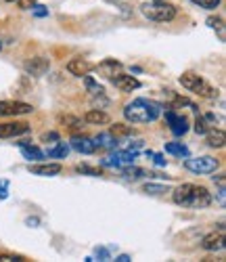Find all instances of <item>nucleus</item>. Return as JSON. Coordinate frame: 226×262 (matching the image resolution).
Instances as JSON below:
<instances>
[{"label":"nucleus","instance_id":"473e14b6","mask_svg":"<svg viewBox=\"0 0 226 262\" xmlns=\"http://www.w3.org/2000/svg\"><path fill=\"white\" fill-rule=\"evenodd\" d=\"M107 3H111V5H116V7L124 9V11H128V9H130V3H132V0H107Z\"/></svg>","mask_w":226,"mask_h":262},{"label":"nucleus","instance_id":"dca6fc26","mask_svg":"<svg viewBox=\"0 0 226 262\" xmlns=\"http://www.w3.org/2000/svg\"><path fill=\"white\" fill-rule=\"evenodd\" d=\"M17 145L21 147V154H24L26 160H44V151H40V149L34 147L32 143H28V141H19Z\"/></svg>","mask_w":226,"mask_h":262},{"label":"nucleus","instance_id":"a211bd4d","mask_svg":"<svg viewBox=\"0 0 226 262\" xmlns=\"http://www.w3.org/2000/svg\"><path fill=\"white\" fill-rule=\"evenodd\" d=\"M206 139H208V145L210 147H224V143H226V135H224V130L222 128H210L208 133H206Z\"/></svg>","mask_w":226,"mask_h":262},{"label":"nucleus","instance_id":"37998d69","mask_svg":"<svg viewBox=\"0 0 226 262\" xmlns=\"http://www.w3.org/2000/svg\"><path fill=\"white\" fill-rule=\"evenodd\" d=\"M0 185H3V181H0Z\"/></svg>","mask_w":226,"mask_h":262},{"label":"nucleus","instance_id":"39448f33","mask_svg":"<svg viewBox=\"0 0 226 262\" xmlns=\"http://www.w3.org/2000/svg\"><path fill=\"white\" fill-rule=\"evenodd\" d=\"M185 168L193 174H214L218 170V160L212 156H201V158H187Z\"/></svg>","mask_w":226,"mask_h":262},{"label":"nucleus","instance_id":"4be33fe9","mask_svg":"<svg viewBox=\"0 0 226 262\" xmlns=\"http://www.w3.org/2000/svg\"><path fill=\"white\" fill-rule=\"evenodd\" d=\"M143 177H149V174H147L143 168H134L132 164L124 168V179H126V181H139V179H143Z\"/></svg>","mask_w":226,"mask_h":262},{"label":"nucleus","instance_id":"6e6552de","mask_svg":"<svg viewBox=\"0 0 226 262\" xmlns=\"http://www.w3.org/2000/svg\"><path fill=\"white\" fill-rule=\"evenodd\" d=\"M134 160H137V151H116L111 158L103 160V166H113V168H126L130 164H134Z\"/></svg>","mask_w":226,"mask_h":262},{"label":"nucleus","instance_id":"b1692460","mask_svg":"<svg viewBox=\"0 0 226 262\" xmlns=\"http://www.w3.org/2000/svg\"><path fill=\"white\" fill-rule=\"evenodd\" d=\"M67 154H70V147H67L65 143H59V145H55L47 151L49 158H67Z\"/></svg>","mask_w":226,"mask_h":262},{"label":"nucleus","instance_id":"ddd939ff","mask_svg":"<svg viewBox=\"0 0 226 262\" xmlns=\"http://www.w3.org/2000/svg\"><path fill=\"white\" fill-rule=\"evenodd\" d=\"M72 147L78 151V154H84V156H90L97 151V145L90 137H84V135H74L72 137Z\"/></svg>","mask_w":226,"mask_h":262},{"label":"nucleus","instance_id":"c85d7f7f","mask_svg":"<svg viewBox=\"0 0 226 262\" xmlns=\"http://www.w3.org/2000/svg\"><path fill=\"white\" fill-rule=\"evenodd\" d=\"M191 3H195L201 9H216L222 3V0H191Z\"/></svg>","mask_w":226,"mask_h":262},{"label":"nucleus","instance_id":"f8f14e48","mask_svg":"<svg viewBox=\"0 0 226 262\" xmlns=\"http://www.w3.org/2000/svg\"><path fill=\"white\" fill-rule=\"evenodd\" d=\"M26 72L30 74V76H34V78H40V76H44L49 70H51V61L47 59V57H34V59H30V61H26Z\"/></svg>","mask_w":226,"mask_h":262},{"label":"nucleus","instance_id":"aec40b11","mask_svg":"<svg viewBox=\"0 0 226 262\" xmlns=\"http://www.w3.org/2000/svg\"><path fill=\"white\" fill-rule=\"evenodd\" d=\"M97 70L103 72L107 78H111V76H116V74L122 70V63L116 61V59H105L101 65H97Z\"/></svg>","mask_w":226,"mask_h":262},{"label":"nucleus","instance_id":"f704fd0d","mask_svg":"<svg viewBox=\"0 0 226 262\" xmlns=\"http://www.w3.org/2000/svg\"><path fill=\"white\" fill-rule=\"evenodd\" d=\"M151 158H153V162H155L157 166H166V162H168V160H166V158H164L162 154H153Z\"/></svg>","mask_w":226,"mask_h":262},{"label":"nucleus","instance_id":"9b49d317","mask_svg":"<svg viewBox=\"0 0 226 262\" xmlns=\"http://www.w3.org/2000/svg\"><path fill=\"white\" fill-rule=\"evenodd\" d=\"M111 80V84L116 86V89H120V91H124V93H132V91H137V89H141V82L134 78V76H128V74H116V76H111L109 78Z\"/></svg>","mask_w":226,"mask_h":262},{"label":"nucleus","instance_id":"20e7f679","mask_svg":"<svg viewBox=\"0 0 226 262\" xmlns=\"http://www.w3.org/2000/svg\"><path fill=\"white\" fill-rule=\"evenodd\" d=\"M180 84H183L187 91H191L199 97H206V99H216L218 97V91L214 89V86L208 84L201 76H197L193 72H185L183 76H180Z\"/></svg>","mask_w":226,"mask_h":262},{"label":"nucleus","instance_id":"58836bf2","mask_svg":"<svg viewBox=\"0 0 226 262\" xmlns=\"http://www.w3.org/2000/svg\"><path fill=\"white\" fill-rule=\"evenodd\" d=\"M118 260H120V262H128V260H130V256H128V254H122Z\"/></svg>","mask_w":226,"mask_h":262},{"label":"nucleus","instance_id":"79ce46f5","mask_svg":"<svg viewBox=\"0 0 226 262\" xmlns=\"http://www.w3.org/2000/svg\"><path fill=\"white\" fill-rule=\"evenodd\" d=\"M0 51H3V42H0Z\"/></svg>","mask_w":226,"mask_h":262},{"label":"nucleus","instance_id":"0eeeda50","mask_svg":"<svg viewBox=\"0 0 226 262\" xmlns=\"http://www.w3.org/2000/svg\"><path fill=\"white\" fill-rule=\"evenodd\" d=\"M34 107L21 101H0V116H24L32 114Z\"/></svg>","mask_w":226,"mask_h":262},{"label":"nucleus","instance_id":"a878e982","mask_svg":"<svg viewBox=\"0 0 226 262\" xmlns=\"http://www.w3.org/2000/svg\"><path fill=\"white\" fill-rule=\"evenodd\" d=\"M210 128H214V126L206 120V116H199V118L195 120V133H197V135H206Z\"/></svg>","mask_w":226,"mask_h":262},{"label":"nucleus","instance_id":"6ab92c4d","mask_svg":"<svg viewBox=\"0 0 226 262\" xmlns=\"http://www.w3.org/2000/svg\"><path fill=\"white\" fill-rule=\"evenodd\" d=\"M88 124H97V126H101V124H109V114H105L101 107H95V109H90V112L86 114V118H84Z\"/></svg>","mask_w":226,"mask_h":262},{"label":"nucleus","instance_id":"72a5a7b5","mask_svg":"<svg viewBox=\"0 0 226 262\" xmlns=\"http://www.w3.org/2000/svg\"><path fill=\"white\" fill-rule=\"evenodd\" d=\"M63 122L70 124V128H82V120H78V118H70V116H67V118H63Z\"/></svg>","mask_w":226,"mask_h":262},{"label":"nucleus","instance_id":"ea45409f","mask_svg":"<svg viewBox=\"0 0 226 262\" xmlns=\"http://www.w3.org/2000/svg\"><path fill=\"white\" fill-rule=\"evenodd\" d=\"M28 225H38V218H28Z\"/></svg>","mask_w":226,"mask_h":262},{"label":"nucleus","instance_id":"f03ea898","mask_svg":"<svg viewBox=\"0 0 226 262\" xmlns=\"http://www.w3.org/2000/svg\"><path fill=\"white\" fill-rule=\"evenodd\" d=\"M172 200H174V204L183 206V208H208L212 204V193L206 187L185 183L174 191Z\"/></svg>","mask_w":226,"mask_h":262},{"label":"nucleus","instance_id":"cd10ccee","mask_svg":"<svg viewBox=\"0 0 226 262\" xmlns=\"http://www.w3.org/2000/svg\"><path fill=\"white\" fill-rule=\"evenodd\" d=\"M76 170L82 172V174H90V177H103V170L101 168H93V166H88V164H80V166H76Z\"/></svg>","mask_w":226,"mask_h":262},{"label":"nucleus","instance_id":"c756f323","mask_svg":"<svg viewBox=\"0 0 226 262\" xmlns=\"http://www.w3.org/2000/svg\"><path fill=\"white\" fill-rule=\"evenodd\" d=\"M145 191H147V193H153V195H160V193H168V187H164V185H153V183H147V185H145Z\"/></svg>","mask_w":226,"mask_h":262},{"label":"nucleus","instance_id":"412c9836","mask_svg":"<svg viewBox=\"0 0 226 262\" xmlns=\"http://www.w3.org/2000/svg\"><path fill=\"white\" fill-rule=\"evenodd\" d=\"M82 78H84V84H86L88 93L93 95V97H101V95H105V89H103V86H101L95 78H90L88 74H86V76H82Z\"/></svg>","mask_w":226,"mask_h":262},{"label":"nucleus","instance_id":"9d476101","mask_svg":"<svg viewBox=\"0 0 226 262\" xmlns=\"http://www.w3.org/2000/svg\"><path fill=\"white\" fill-rule=\"evenodd\" d=\"M30 133V124L26 122H7L0 124V139H17Z\"/></svg>","mask_w":226,"mask_h":262},{"label":"nucleus","instance_id":"f3484780","mask_svg":"<svg viewBox=\"0 0 226 262\" xmlns=\"http://www.w3.org/2000/svg\"><path fill=\"white\" fill-rule=\"evenodd\" d=\"M93 141H95L97 149H116L118 147V137H113L111 133H101Z\"/></svg>","mask_w":226,"mask_h":262},{"label":"nucleus","instance_id":"7ed1b4c3","mask_svg":"<svg viewBox=\"0 0 226 262\" xmlns=\"http://www.w3.org/2000/svg\"><path fill=\"white\" fill-rule=\"evenodd\" d=\"M141 13L151 19V21H160V24H166V21H172L178 11L172 3L168 0H149V3H143L141 5Z\"/></svg>","mask_w":226,"mask_h":262},{"label":"nucleus","instance_id":"a19ab883","mask_svg":"<svg viewBox=\"0 0 226 262\" xmlns=\"http://www.w3.org/2000/svg\"><path fill=\"white\" fill-rule=\"evenodd\" d=\"M7 3H17V0H7Z\"/></svg>","mask_w":226,"mask_h":262},{"label":"nucleus","instance_id":"393cba45","mask_svg":"<svg viewBox=\"0 0 226 262\" xmlns=\"http://www.w3.org/2000/svg\"><path fill=\"white\" fill-rule=\"evenodd\" d=\"M208 24H210L214 30H218V38L224 42V38H226V36H224V19H222V17H210Z\"/></svg>","mask_w":226,"mask_h":262},{"label":"nucleus","instance_id":"c9c22d12","mask_svg":"<svg viewBox=\"0 0 226 262\" xmlns=\"http://www.w3.org/2000/svg\"><path fill=\"white\" fill-rule=\"evenodd\" d=\"M42 141L47 143V141H59V135L57 133H44L42 135Z\"/></svg>","mask_w":226,"mask_h":262},{"label":"nucleus","instance_id":"4c0bfd02","mask_svg":"<svg viewBox=\"0 0 226 262\" xmlns=\"http://www.w3.org/2000/svg\"><path fill=\"white\" fill-rule=\"evenodd\" d=\"M7 183H3V185H0V200H7Z\"/></svg>","mask_w":226,"mask_h":262},{"label":"nucleus","instance_id":"f257e3e1","mask_svg":"<svg viewBox=\"0 0 226 262\" xmlns=\"http://www.w3.org/2000/svg\"><path fill=\"white\" fill-rule=\"evenodd\" d=\"M164 114V105L151 99H134L124 107V118L132 124H149Z\"/></svg>","mask_w":226,"mask_h":262},{"label":"nucleus","instance_id":"e433bc0d","mask_svg":"<svg viewBox=\"0 0 226 262\" xmlns=\"http://www.w3.org/2000/svg\"><path fill=\"white\" fill-rule=\"evenodd\" d=\"M141 147H143V141H141V139L128 143V149H130V151H137V149H141Z\"/></svg>","mask_w":226,"mask_h":262},{"label":"nucleus","instance_id":"5701e85b","mask_svg":"<svg viewBox=\"0 0 226 262\" xmlns=\"http://www.w3.org/2000/svg\"><path fill=\"white\" fill-rule=\"evenodd\" d=\"M166 151L178 158H189V149L183 143H166Z\"/></svg>","mask_w":226,"mask_h":262},{"label":"nucleus","instance_id":"7c9ffc66","mask_svg":"<svg viewBox=\"0 0 226 262\" xmlns=\"http://www.w3.org/2000/svg\"><path fill=\"white\" fill-rule=\"evenodd\" d=\"M32 13H34L36 17H49V9L42 7V5H34V7H32Z\"/></svg>","mask_w":226,"mask_h":262},{"label":"nucleus","instance_id":"423d86ee","mask_svg":"<svg viewBox=\"0 0 226 262\" xmlns=\"http://www.w3.org/2000/svg\"><path fill=\"white\" fill-rule=\"evenodd\" d=\"M166 120H168V126L172 130V135H176V137H183L189 130V120L183 114H178L174 107L166 109Z\"/></svg>","mask_w":226,"mask_h":262},{"label":"nucleus","instance_id":"bb28decb","mask_svg":"<svg viewBox=\"0 0 226 262\" xmlns=\"http://www.w3.org/2000/svg\"><path fill=\"white\" fill-rule=\"evenodd\" d=\"M111 135L113 137H130V135H134V130L128 128V126H124V124H116V126L111 128Z\"/></svg>","mask_w":226,"mask_h":262},{"label":"nucleus","instance_id":"2f4dec72","mask_svg":"<svg viewBox=\"0 0 226 262\" xmlns=\"http://www.w3.org/2000/svg\"><path fill=\"white\" fill-rule=\"evenodd\" d=\"M0 262H26V258H21V256H11V254H3V256H0Z\"/></svg>","mask_w":226,"mask_h":262},{"label":"nucleus","instance_id":"2eb2a0df","mask_svg":"<svg viewBox=\"0 0 226 262\" xmlns=\"http://www.w3.org/2000/svg\"><path fill=\"white\" fill-rule=\"evenodd\" d=\"M61 170H63L61 164H34V166H30V172L38 174V177H57Z\"/></svg>","mask_w":226,"mask_h":262},{"label":"nucleus","instance_id":"1a4fd4ad","mask_svg":"<svg viewBox=\"0 0 226 262\" xmlns=\"http://www.w3.org/2000/svg\"><path fill=\"white\" fill-rule=\"evenodd\" d=\"M201 248L206 252H220V250H224V225H220L218 231H212L210 235L203 237Z\"/></svg>","mask_w":226,"mask_h":262},{"label":"nucleus","instance_id":"4468645a","mask_svg":"<svg viewBox=\"0 0 226 262\" xmlns=\"http://www.w3.org/2000/svg\"><path fill=\"white\" fill-rule=\"evenodd\" d=\"M93 70H95V65L90 61H86V59H82V57H76V59H72L70 63H67V72L74 74V76H80V78L90 74Z\"/></svg>","mask_w":226,"mask_h":262}]
</instances>
